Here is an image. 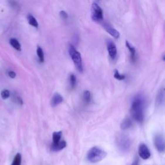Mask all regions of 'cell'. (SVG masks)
I'll return each instance as SVG.
<instances>
[{
	"label": "cell",
	"mask_w": 165,
	"mask_h": 165,
	"mask_svg": "<svg viewBox=\"0 0 165 165\" xmlns=\"http://www.w3.org/2000/svg\"><path fill=\"white\" fill-rule=\"evenodd\" d=\"M144 103L143 98L141 96H135L132 103L130 112L132 118L139 123H142L144 119Z\"/></svg>",
	"instance_id": "obj_1"
},
{
	"label": "cell",
	"mask_w": 165,
	"mask_h": 165,
	"mask_svg": "<svg viewBox=\"0 0 165 165\" xmlns=\"http://www.w3.org/2000/svg\"><path fill=\"white\" fill-rule=\"evenodd\" d=\"M106 156V153L97 147H92L89 150L86 155V159L89 162L92 163H98L105 159Z\"/></svg>",
	"instance_id": "obj_2"
},
{
	"label": "cell",
	"mask_w": 165,
	"mask_h": 165,
	"mask_svg": "<svg viewBox=\"0 0 165 165\" xmlns=\"http://www.w3.org/2000/svg\"><path fill=\"white\" fill-rule=\"evenodd\" d=\"M69 52L70 56H71V58H72L73 62L74 64L76 65L77 69L78 70V71H79L80 72H82L83 71V63H82V58L80 53L72 45H70Z\"/></svg>",
	"instance_id": "obj_3"
},
{
	"label": "cell",
	"mask_w": 165,
	"mask_h": 165,
	"mask_svg": "<svg viewBox=\"0 0 165 165\" xmlns=\"http://www.w3.org/2000/svg\"><path fill=\"white\" fill-rule=\"evenodd\" d=\"M116 143H117L118 147L119 149L123 152L128 150L132 144L130 139L127 135L123 134L118 135L117 140H116Z\"/></svg>",
	"instance_id": "obj_4"
},
{
	"label": "cell",
	"mask_w": 165,
	"mask_h": 165,
	"mask_svg": "<svg viewBox=\"0 0 165 165\" xmlns=\"http://www.w3.org/2000/svg\"><path fill=\"white\" fill-rule=\"evenodd\" d=\"M91 18L92 20L96 22H101L103 20V10L96 3H93L92 4Z\"/></svg>",
	"instance_id": "obj_5"
},
{
	"label": "cell",
	"mask_w": 165,
	"mask_h": 165,
	"mask_svg": "<svg viewBox=\"0 0 165 165\" xmlns=\"http://www.w3.org/2000/svg\"><path fill=\"white\" fill-rule=\"evenodd\" d=\"M154 145L159 152L165 151V139L161 134H157L154 137Z\"/></svg>",
	"instance_id": "obj_6"
},
{
	"label": "cell",
	"mask_w": 165,
	"mask_h": 165,
	"mask_svg": "<svg viewBox=\"0 0 165 165\" xmlns=\"http://www.w3.org/2000/svg\"><path fill=\"white\" fill-rule=\"evenodd\" d=\"M138 153H139V156H140V157L144 160L149 159L151 156L150 150L148 149V148L147 145L143 143L141 144L140 146H139Z\"/></svg>",
	"instance_id": "obj_7"
},
{
	"label": "cell",
	"mask_w": 165,
	"mask_h": 165,
	"mask_svg": "<svg viewBox=\"0 0 165 165\" xmlns=\"http://www.w3.org/2000/svg\"><path fill=\"white\" fill-rule=\"evenodd\" d=\"M107 50L108 52L109 56L112 59H114L117 56V47H116L115 44L111 40H108L107 41Z\"/></svg>",
	"instance_id": "obj_8"
},
{
	"label": "cell",
	"mask_w": 165,
	"mask_h": 165,
	"mask_svg": "<svg viewBox=\"0 0 165 165\" xmlns=\"http://www.w3.org/2000/svg\"><path fill=\"white\" fill-rule=\"evenodd\" d=\"M103 27L105 28V30H106V32L110 34L112 36L114 37L115 39H118L120 36V34L119 32L115 29L114 28H113L112 26H110V25L107 24V23H105L103 25Z\"/></svg>",
	"instance_id": "obj_9"
},
{
	"label": "cell",
	"mask_w": 165,
	"mask_h": 165,
	"mask_svg": "<svg viewBox=\"0 0 165 165\" xmlns=\"http://www.w3.org/2000/svg\"><path fill=\"white\" fill-rule=\"evenodd\" d=\"M67 147V142L65 141H60L57 144H52L50 149L52 152H58L63 150Z\"/></svg>",
	"instance_id": "obj_10"
},
{
	"label": "cell",
	"mask_w": 165,
	"mask_h": 165,
	"mask_svg": "<svg viewBox=\"0 0 165 165\" xmlns=\"http://www.w3.org/2000/svg\"><path fill=\"white\" fill-rule=\"evenodd\" d=\"M63 97L61 96L59 93H54V96H52V98L51 100V105L53 107H55V106H57L59 104L63 101Z\"/></svg>",
	"instance_id": "obj_11"
},
{
	"label": "cell",
	"mask_w": 165,
	"mask_h": 165,
	"mask_svg": "<svg viewBox=\"0 0 165 165\" xmlns=\"http://www.w3.org/2000/svg\"><path fill=\"white\" fill-rule=\"evenodd\" d=\"M126 45H127V47L128 48L129 51L130 52L131 55V59L132 61H135L137 59V54H136V50H135V47L132 45L130 43H129L128 41L126 42Z\"/></svg>",
	"instance_id": "obj_12"
},
{
	"label": "cell",
	"mask_w": 165,
	"mask_h": 165,
	"mask_svg": "<svg viewBox=\"0 0 165 165\" xmlns=\"http://www.w3.org/2000/svg\"><path fill=\"white\" fill-rule=\"evenodd\" d=\"M165 100V90L164 89H162L160 90L157 97L156 99V103L157 105H163Z\"/></svg>",
	"instance_id": "obj_13"
},
{
	"label": "cell",
	"mask_w": 165,
	"mask_h": 165,
	"mask_svg": "<svg viewBox=\"0 0 165 165\" xmlns=\"http://www.w3.org/2000/svg\"><path fill=\"white\" fill-rule=\"evenodd\" d=\"M132 126V121L130 119L127 118L124 119L121 123V128L123 130H127Z\"/></svg>",
	"instance_id": "obj_14"
},
{
	"label": "cell",
	"mask_w": 165,
	"mask_h": 165,
	"mask_svg": "<svg viewBox=\"0 0 165 165\" xmlns=\"http://www.w3.org/2000/svg\"><path fill=\"white\" fill-rule=\"evenodd\" d=\"M62 136V132H55L52 134V143L57 144L60 141V140Z\"/></svg>",
	"instance_id": "obj_15"
},
{
	"label": "cell",
	"mask_w": 165,
	"mask_h": 165,
	"mask_svg": "<svg viewBox=\"0 0 165 165\" xmlns=\"http://www.w3.org/2000/svg\"><path fill=\"white\" fill-rule=\"evenodd\" d=\"M10 44L11 45V46L14 47L16 50L18 51L21 50V47L20 43H19V41L15 38H12L10 40Z\"/></svg>",
	"instance_id": "obj_16"
},
{
	"label": "cell",
	"mask_w": 165,
	"mask_h": 165,
	"mask_svg": "<svg viewBox=\"0 0 165 165\" xmlns=\"http://www.w3.org/2000/svg\"><path fill=\"white\" fill-rule=\"evenodd\" d=\"M27 19H28V23L30 25L33 26V27H36V28L38 27V23L36 19H35L33 16H32L31 14H28L27 16Z\"/></svg>",
	"instance_id": "obj_17"
},
{
	"label": "cell",
	"mask_w": 165,
	"mask_h": 165,
	"mask_svg": "<svg viewBox=\"0 0 165 165\" xmlns=\"http://www.w3.org/2000/svg\"><path fill=\"white\" fill-rule=\"evenodd\" d=\"M22 157L21 154L18 153L14 157V159L13 160L11 165H21Z\"/></svg>",
	"instance_id": "obj_18"
},
{
	"label": "cell",
	"mask_w": 165,
	"mask_h": 165,
	"mask_svg": "<svg viewBox=\"0 0 165 165\" xmlns=\"http://www.w3.org/2000/svg\"><path fill=\"white\" fill-rule=\"evenodd\" d=\"M37 54L39 59H40L41 63H43L44 62V54H43V51L42 50V48L40 47H38L37 48Z\"/></svg>",
	"instance_id": "obj_19"
},
{
	"label": "cell",
	"mask_w": 165,
	"mask_h": 165,
	"mask_svg": "<svg viewBox=\"0 0 165 165\" xmlns=\"http://www.w3.org/2000/svg\"><path fill=\"white\" fill-rule=\"evenodd\" d=\"M70 86L72 88H74L76 86V77L75 76V75H74V74H71L70 76Z\"/></svg>",
	"instance_id": "obj_20"
},
{
	"label": "cell",
	"mask_w": 165,
	"mask_h": 165,
	"mask_svg": "<svg viewBox=\"0 0 165 165\" xmlns=\"http://www.w3.org/2000/svg\"><path fill=\"white\" fill-rule=\"evenodd\" d=\"M83 98L85 101L86 103H89L90 101V92L88 90H86V91L84 92L83 93Z\"/></svg>",
	"instance_id": "obj_21"
},
{
	"label": "cell",
	"mask_w": 165,
	"mask_h": 165,
	"mask_svg": "<svg viewBox=\"0 0 165 165\" xmlns=\"http://www.w3.org/2000/svg\"><path fill=\"white\" fill-rule=\"evenodd\" d=\"M1 96L3 99H6L10 97V92L8 90H4L1 92Z\"/></svg>",
	"instance_id": "obj_22"
},
{
	"label": "cell",
	"mask_w": 165,
	"mask_h": 165,
	"mask_svg": "<svg viewBox=\"0 0 165 165\" xmlns=\"http://www.w3.org/2000/svg\"><path fill=\"white\" fill-rule=\"evenodd\" d=\"M114 77L115 79H117L118 80H123V79H125V76L124 75H121V74H119V72L118 70H115Z\"/></svg>",
	"instance_id": "obj_23"
},
{
	"label": "cell",
	"mask_w": 165,
	"mask_h": 165,
	"mask_svg": "<svg viewBox=\"0 0 165 165\" xmlns=\"http://www.w3.org/2000/svg\"><path fill=\"white\" fill-rule=\"evenodd\" d=\"M59 15H60V17L61 18L64 19L68 18V14H67L66 12H64V11H61L59 12Z\"/></svg>",
	"instance_id": "obj_24"
},
{
	"label": "cell",
	"mask_w": 165,
	"mask_h": 165,
	"mask_svg": "<svg viewBox=\"0 0 165 165\" xmlns=\"http://www.w3.org/2000/svg\"><path fill=\"white\" fill-rule=\"evenodd\" d=\"M8 76L11 77V78H15L16 76V73L14 71H9L8 72Z\"/></svg>",
	"instance_id": "obj_25"
},
{
	"label": "cell",
	"mask_w": 165,
	"mask_h": 165,
	"mask_svg": "<svg viewBox=\"0 0 165 165\" xmlns=\"http://www.w3.org/2000/svg\"><path fill=\"white\" fill-rule=\"evenodd\" d=\"M131 165H139V160L137 158L135 159V160L134 161L133 163H132Z\"/></svg>",
	"instance_id": "obj_26"
},
{
	"label": "cell",
	"mask_w": 165,
	"mask_h": 165,
	"mask_svg": "<svg viewBox=\"0 0 165 165\" xmlns=\"http://www.w3.org/2000/svg\"><path fill=\"white\" fill-rule=\"evenodd\" d=\"M164 60H165V56H164Z\"/></svg>",
	"instance_id": "obj_27"
}]
</instances>
